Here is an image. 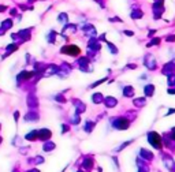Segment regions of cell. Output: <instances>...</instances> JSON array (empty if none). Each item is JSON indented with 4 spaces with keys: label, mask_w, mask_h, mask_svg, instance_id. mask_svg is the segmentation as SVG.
<instances>
[{
    "label": "cell",
    "mask_w": 175,
    "mask_h": 172,
    "mask_svg": "<svg viewBox=\"0 0 175 172\" xmlns=\"http://www.w3.org/2000/svg\"><path fill=\"white\" fill-rule=\"evenodd\" d=\"M130 143H133V139H130V141H126V142H123L120 146H118V147H115V152H122L125 147H127Z\"/></svg>",
    "instance_id": "obj_33"
},
{
    "label": "cell",
    "mask_w": 175,
    "mask_h": 172,
    "mask_svg": "<svg viewBox=\"0 0 175 172\" xmlns=\"http://www.w3.org/2000/svg\"><path fill=\"white\" fill-rule=\"evenodd\" d=\"M166 41H175V36H168V37H166Z\"/></svg>",
    "instance_id": "obj_45"
},
{
    "label": "cell",
    "mask_w": 175,
    "mask_h": 172,
    "mask_svg": "<svg viewBox=\"0 0 175 172\" xmlns=\"http://www.w3.org/2000/svg\"><path fill=\"white\" fill-rule=\"evenodd\" d=\"M56 149V143L52 141H45L43 143V150L45 152V153H49V152H52V150H55Z\"/></svg>",
    "instance_id": "obj_15"
},
{
    "label": "cell",
    "mask_w": 175,
    "mask_h": 172,
    "mask_svg": "<svg viewBox=\"0 0 175 172\" xmlns=\"http://www.w3.org/2000/svg\"><path fill=\"white\" fill-rule=\"evenodd\" d=\"M26 172H40V169H37V168H31V169H29V171Z\"/></svg>",
    "instance_id": "obj_47"
},
{
    "label": "cell",
    "mask_w": 175,
    "mask_h": 172,
    "mask_svg": "<svg viewBox=\"0 0 175 172\" xmlns=\"http://www.w3.org/2000/svg\"><path fill=\"white\" fill-rule=\"evenodd\" d=\"M163 163H164V165H166L167 169L175 171V161L172 160V157H171L170 154H164V156H163Z\"/></svg>",
    "instance_id": "obj_12"
},
{
    "label": "cell",
    "mask_w": 175,
    "mask_h": 172,
    "mask_svg": "<svg viewBox=\"0 0 175 172\" xmlns=\"http://www.w3.org/2000/svg\"><path fill=\"white\" fill-rule=\"evenodd\" d=\"M146 139H148L149 145L153 149H157V150H162L163 149V138L159 133H156V131H149L146 134Z\"/></svg>",
    "instance_id": "obj_1"
},
{
    "label": "cell",
    "mask_w": 175,
    "mask_h": 172,
    "mask_svg": "<svg viewBox=\"0 0 175 172\" xmlns=\"http://www.w3.org/2000/svg\"><path fill=\"white\" fill-rule=\"evenodd\" d=\"M103 104L106 105V108H115L118 105V98L114 96H107V97H104Z\"/></svg>",
    "instance_id": "obj_13"
},
{
    "label": "cell",
    "mask_w": 175,
    "mask_h": 172,
    "mask_svg": "<svg viewBox=\"0 0 175 172\" xmlns=\"http://www.w3.org/2000/svg\"><path fill=\"white\" fill-rule=\"evenodd\" d=\"M19 116H21V113H19V111H15V112H14V120H15V123H18V120H19Z\"/></svg>",
    "instance_id": "obj_39"
},
{
    "label": "cell",
    "mask_w": 175,
    "mask_h": 172,
    "mask_svg": "<svg viewBox=\"0 0 175 172\" xmlns=\"http://www.w3.org/2000/svg\"><path fill=\"white\" fill-rule=\"evenodd\" d=\"M69 130H70V126H69V124L63 123V124H62V134H66V133H67Z\"/></svg>",
    "instance_id": "obj_38"
},
{
    "label": "cell",
    "mask_w": 175,
    "mask_h": 172,
    "mask_svg": "<svg viewBox=\"0 0 175 172\" xmlns=\"http://www.w3.org/2000/svg\"><path fill=\"white\" fill-rule=\"evenodd\" d=\"M111 124L115 130H127L130 127V119L126 116H118L111 119Z\"/></svg>",
    "instance_id": "obj_2"
},
{
    "label": "cell",
    "mask_w": 175,
    "mask_h": 172,
    "mask_svg": "<svg viewBox=\"0 0 175 172\" xmlns=\"http://www.w3.org/2000/svg\"><path fill=\"white\" fill-rule=\"evenodd\" d=\"M172 113H175V108H170L168 109V112L164 115V116H170V115H172Z\"/></svg>",
    "instance_id": "obj_41"
},
{
    "label": "cell",
    "mask_w": 175,
    "mask_h": 172,
    "mask_svg": "<svg viewBox=\"0 0 175 172\" xmlns=\"http://www.w3.org/2000/svg\"><path fill=\"white\" fill-rule=\"evenodd\" d=\"M19 150H21V153L26 154V153H27V150H29V147H22V146H21V149H19Z\"/></svg>",
    "instance_id": "obj_44"
},
{
    "label": "cell",
    "mask_w": 175,
    "mask_h": 172,
    "mask_svg": "<svg viewBox=\"0 0 175 172\" xmlns=\"http://www.w3.org/2000/svg\"><path fill=\"white\" fill-rule=\"evenodd\" d=\"M34 77V71H27V70H23L17 75V82L21 83V82H25V81H29L30 78Z\"/></svg>",
    "instance_id": "obj_7"
},
{
    "label": "cell",
    "mask_w": 175,
    "mask_h": 172,
    "mask_svg": "<svg viewBox=\"0 0 175 172\" xmlns=\"http://www.w3.org/2000/svg\"><path fill=\"white\" fill-rule=\"evenodd\" d=\"M77 172H85V171H82V169H79V171H77Z\"/></svg>",
    "instance_id": "obj_51"
},
{
    "label": "cell",
    "mask_w": 175,
    "mask_h": 172,
    "mask_svg": "<svg viewBox=\"0 0 175 172\" xmlns=\"http://www.w3.org/2000/svg\"><path fill=\"white\" fill-rule=\"evenodd\" d=\"M138 157L141 160H145V161H150V160H153V153L150 150H148V149L141 147L140 152H138Z\"/></svg>",
    "instance_id": "obj_11"
},
{
    "label": "cell",
    "mask_w": 175,
    "mask_h": 172,
    "mask_svg": "<svg viewBox=\"0 0 175 172\" xmlns=\"http://www.w3.org/2000/svg\"><path fill=\"white\" fill-rule=\"evenodd\" d=\"M77 30V26L75 25H70V23H67L64 27H63V33H74V31Z\"/></svg>",
    "instance_id": "obj_29"
},
{
    "label": "cell",
    "mask_w": 175,
    "mask_h": 172,
    "mask_svg": "<svg viewBox=\"0 0 175 172\" xmlns=\"http://www.w3.org/2000/svg\"><path fill=\"white\" fill-rule=\"evenodd\" d=\"M13 27V19H6L3 23H1V29L4 31H7L8 29H11Z\"/></svg>",
    "instance_id": "obj_28"
},
{
    "label": "cell",
    "mask_w": 175,
    "mask_h": 172,
    "mask_svg": "<svg viewBox=\"0 0 175 172\" xmlns=\"http://www.w3.org/2000/svg\"><path fill=\"white\" fill-rule=\"evenodd\" d=\"M83 30L86 33V36H90V37H96V29H94L92 25L88 23L85 27H83Z\"/></svg>",
    "instance_id": "obj_25"
},
{
    "label": "cell",
    "mask_w": 175,
    "mask_h": 172,
    "mask_svg": "<svg viewBox=\"0 0 175 172\" xmlns=\"http://www.w3.org/2000/svg\"><path fill=\"white\" fill-rule=\"evenodd\" d=\"M122 93H123V97H127V98H131L133 96H134V87L130 85H127L123 87V90H122Z\"/></svg>",
    "instance_id": "obj_21"
},
{
    "label": "cell",
    "mask_w": 175,
    "mask_h": 172,
    "mask_svg": "<svg viewBox=\"0 0 175 172\" xmlns=\"http://www.w3.org/2000/svg\"><path fill=\"white\" fill-rule=\"evenodd\" d=\"M163 71V74H166L167 77L168 75H171V74H174V71H175V64L171 61V63H167L166 66H164V68L162 70Z\"/></svg>",
    "instance_id": "obj_19"
},
{
    "label": "cell",
    "mask_w": 175,
    "mask_h": 172,
    "mask_svg": "<svg viewBox=\"0 0 175 172\" xmlns=\"http://www.w3.org/2000/svg\"><path fill=\"white\" fill-rule=\"evenodd\" d=\"M56 36L57 33L56 31H49V34H47V41H48V44H55V41H56Z\"/></svg>",
    "instance_id": "obj_27"
},
{
    "label": "cell",
    "mask_w": 175,
    "mask_h": 172,
    "mask_svg": "<svg viewBox=\"0 0 175 172\" xmlns=\"http://www.w3.org/2000/svg\"><path fill=\"white\" fill-rule=\"evenodd\" d=\"M107 77H104V78H101V79H99V81H96V82H93L92 85L89 86V89H94V87H97V86H100L101 83H104V82H107Z\"/></svg>",
    "instance_id": "obj_32"
},
{
    "label": "cell",
    "mask_w": 175,
    "mask_h": 172,
    "mask_svg": "<svg viewBox=\"0 0 175 172\" xmlns=\"http://www.w3.org/2000/svg\"><path fill=\"white\" fill-rule=\"evenodd\" d=\"M94 126H96V123H94L93 120H86V123H85V126H83V130L86 131L88 134H90V133L93 131Z\"/></svg>",
    "instance_id": "obj_24"
},
{
    "label": "cell",
    "mask_w": 175,
    "mask_h": 172,
    "mask_svg": "<svg viewBox=\"0 0 175 172\" xmlns=\"http://www.w3.org/2000/svg\"><path fill=\"white\" fill-rule=\"evenodd\" d=\"M155 33H156V30H150L148 36H149V37H153V34H155Z\"/></svg>",
    "instance_id": "obj_48"
},
{
    "label": "cell",
    "mask_w": 175,
    "mask_h": 172,
    "mask_svg": "<svg viewBox=\"0 0 175 172\" xmlns=\"http://www.w3.org/2000/svg\"><path fill=\"white\" fill-rule=\"evenodd\" d=\"M59 71V67L55 66V64H49V66H47V67L44 68L43 71V77H51V75H55L57 74Z\"/></svg>",
    "instance_id": "obj_14"
},
{
    "label": "cell",
    "mask_w": 175,
    "mask_h": 172,
    "mask_svg": "<svg viewBox=\"0 0 175 172\" xmlns=\"http://www.w3.org/2000/svg\"><path fill=\"white\" fill-rule=\"evenodd\" d=\"M167 93H168V94H175V86L174 87H168V89H167Z\"/></svg>",
    "instance_id": "obj_42"
},
{
    "label": "cell",
    "mask_w": 175,
    "mask_h": 172,
    "mask_svg": "<svg viewBox=\"0 0 175 172\" xmlns=\"http://www.w3.org/2000/svg\"><path fill=\"white\" fill-rule=\"evenodd\" d=\"M51 137H52V131H51L49 129H41V130H38V139L40 141H49L51 139Z\"/></svg>",
    "instance_id": "obj_10"
},
{
    "label": "cell",
    "mask_w": 175,
    "mask_h": 172,
    "mask_svg": "<svg viewBox=\"0 0 175 172\" xmlns=\"http://www.w3.org/2000/svg\"><path fill=\"white\" fill-rule=\"evenodd\" d=\"M25 139L29 142H33V141H36V139H38V130H31V131H29L25 135Z\"/></svg>",
    "instance_id": "obj_17"
},
{
    "label": "cell",
    "mask_w": 175,
    "mask_h": 172,
    "mask_svg": "<svg viewBox=\"0 0 175 172\" xmlns=\"http://www.w3.org/2000/svg\"><path fill=\"white\" fill-rule=\"evenodd\" d=\"M160 41H162V40H160L159 37H156V38H152V41H149V43L146 44V47H148V48H150V47H156V45H159V44H160Z\"/></svg>",
    "instance_id": "obj_35"
},
{
    "label": "cell",
    "mask_w": 175,
    "mask_h": 172,
    "mask_svg": "<svg viewBox=\"0 0 175 172\" xmlns=\"http://www.w3.org/2000/svg\"><path fill=\"white\" fill-rule=\"evenodd\" d=\"M3 34H4V30H3V29H0V36H3Z\"/></svg>",
    "instance_id": "obj_49"
},
{
    "label": "cell",
    "mask_w": 175,
    "mask_h": 172,
    "mask_svg": "<svg viewBox=\"0 0 175 172\" xmlns=\"http://www.w3.org/2000/svg\"><path fill=\"white\" fill-rule=\"evenodd\" d=\"M94 165V163H93V159L90 157V156H85L83 157V160H82V171H85V172H90L92 171V168H93Z\"/></svg>",
    "instance_id": "obj_8"
},
{
    "label": "cell",
    "mask_w": 175,
    "mask_h": 172,
    "mask_svg": "<svg viewBox=\"0 0 175 172\" xmlns=\"http://www.w3.org/2000/svg\"><path fill=\"white\" fill-rule=\"evenodd\" d=\"M126 68H129V70H136V68H137V64H127Z\"/></svg>",
    "instance_id": "obj_43"
},
{
    "label": "cell",
    "mask_w": 175,
    "mask_h": 172,
    "mask_svg": "<svg viewBox=\"0 0 175 172\" xmlns=\"http://www.w3.org/2000/svg\"><path fill=\"white\" fill-rule=\"evenodd\" d=\"M107 47H108V49H110V52L112 53V55H116L118 53V48L114 45L112 43H110V41H107Z\"/></svg>",
    "instance_id": "obj_34"
},
{
    "label": "cell",
    "mask_w": 175,
    "mask_h": 172,
    "mask_svg": "<svg viewBox=\"0 0 175 172\" xmlns=\"http://www.w3.org/2000/svg\"><path fill=\"white\" fill-rule=\"evenodd\" d=\"M144 94H145V97H152V96L155 94V85L149 83V85L145 86L144 87Z\"/></svg>",
    "instance_id": "obj_22"
},
{
    "label": "cell",
    "mask_w": 175,
    "mask_h": 172,
    "mask_svg": "<svg viewBox=\"0 0 175 172\" xmlns=\"http://www.w3.org/2000/svg\"><path fill=\"white\" fill-rule=\"evenodd\" d=\"M123 33H125L127 37H133V36H134V31H131V30H125Z\"/></svg>",
    "instance_id": "obj_40"
},
{
    "label": "cell",
    "mask_w": 175,
    "mask_h": 172,
    "mask_svg": "<svg viewBox=\"0 0 175 172\" xmlns=\"http://www.w3.org/2000/svg\"><path fill=\"white\" fill-rule=\"evenodd\" d=\"M57 22L60 25H67L69 23V17H67V14L66 12H62L59 17H57Z\"/></svg>",
    "instance_id": "obj_26"
},
{
    "label": "cell",
    "mask_w": 175,
    "mask_h": 172,
    "mask_svg": "<svg viewBox=\"0 0 175 172\" xmlns=\"http://www.w3.org/2000/svg\"><path fill=\"white\" fill-rule=\"evenodd\" d=\"M167 83H168L170 87H174L175 86V74L168 75V78H167Z\"/></svg>",
    "instance_id": "obj_36"
},
{
    "label": "cell",
    "mask_w": 175,
    "mask_h": 172,
    "mask_svg": "<svg viewBox=\"0 0 175 172\" xmlns=\"http://www.w3.org/2000/svg\"><path fill=\"white\" fill-rule=\"evenodd\" d=\"M60 53L77 57V56H79V53H81V49H79V47H77L74 44H70V45H63L62 48H60Z\"/></svg>",
    "instance_id": "obj_4"
},
{
    "label": "cell",
    "mask_w": 175,
    "mask_h": 172,
    "mask_svg": "<svg viewBox=\"0 0 175 172\" xmlns=\"http://www.w3.org/2000/svg\"><path fill=\"white\" fill-rule=\"evenodd\" d=\"M23 120L27 123H37L38 120H40V115H38V112L37 111H34V109H30L29 112H26L25 113V116H23Z\"/></svg>",
    "instance_id": "obj_6"
},
{
    "label": "cell",
    "mask_w": 175,
    "mask_h": 172,
    "mask_svg": "<svg viewBox=\"0 0 175 172\" xmlns=\"http://www.w3.org/2000/svg\"><path fill=\"white\" fill-rule=\"evenodd\" d=\"M0 130H1V123H0Z\"/></svg>",
    "instance_id": "obj_52"
},
{
    "label": "cell",
    "mask_w": 175,
    "mask_h": 172,
    "mask_svg": "<svg viewBox=\"0 0 175 172\" xmlns=\"http://www.w3.org/2000/svg\"><path fill=\"white\" fill-rule=\"evenodd\" d=\"M53 100L56 101V103H60V104H64L67 100H66V97L63 96V93H59V94H55L53 96Z\"/></svg>",
    "instance_id": "obj_30"
},
{
    "label": "cell",
    "mask_w": 175,
    "mask_h": 172,
    "mask_svg": "<svg viewBox=\"0 0 175 172\" xmlns=\"http://www.w3.org/2000/svg\"><path fill=\"white\" fill-rule=\"evenodd\" d=\"M141 17H142V12L141 11H134L131 14V18L133 19H138V18H141Z\"/></svg>",
    "instance_id": "obj_37"
},
{
    "label": "cell",
    "mask_w": 175,
    "mask_h": 172,
    "mask_svg": "<svg viewBox=\"0 0 175 172\" xmlns=\"http://www.w3.org/2000/svg\"><path fill=\"white\" fill-rule=\"evenodd\" d=\"M1 142H3V138H1V137H0V143H1Z\"/></svg>",
    "instance_id": "obj_50"
},
{
    "label": "cell",
    "mask_w": 175,
    "mask_h": 172,
    "mask_svg": "<svg viewBox=\"0 0 175 172\" xmlns=\"http://www.w3.org/2000/svg\"><path fill=\"white\" fill-rule=\"evenodd\" d=\"M77 64H78V70L82 73H92L93 71V64L90 63V59L88 56H79L77 59Z\"/></svg>",
    "instance_id": "obj_3"
},
{
    "label": "cell",
    "mask_w": 175,
    "mask_h": 172,
    "mask_svg": "<svg viewBox=\"0 0 175 172\" xmlns=\"http://www.w3.org/2000/svg\"><path fill=\"white\" fill-rule=\"evenodd\" d=\"M103 101H104L103 93L97 92V93H93V94H92V103H93V104H103Z\"/></svg>",
    "instance_id": "obj_20"
},
{
    "label": "cell",
    "mask_w": 175,
    "mask_h": 172,
    "mask_svg": "<svg viewBox=\"0 0 175 172\" xmlns=\"http://www.w3.org/2000/svg\"><path fill=\"white\" fill-rule=\"evenodd\" d=\"M70 123H71V124H79V123H81V115L74 113L73 116L70 117Z\"/></svg>",
    "instance_id": "obj_31"
},
{
    "label": "cell",
    "mask_w": 175,
    "mask_h": 172,
    "mask_svg": "<svg viewBox=\"0 0 175 172\" xmlns=\"http://www.w3.org/2000/svg\"><path fill=\"white\" fill-rule=\"evenodd\" d=\"M146 103H148L146 97H137V98L133 100V104H134V107H137V108H142V107H145Z\"/></svg>",
    "instance_id": "obj_18"
},
{
    "label": "cell",
    "mask_w": 175,
    "mask_h": 172,
    "mask_svg": "<svg viewBox=\"0 0 175 172\" xmlns=\"http://www.w3.org/2000/svg\"><path fill=\"white\" fill-rule=\"evenodd\" d=\"M170 135H171V138H172V141L175 142V129H172V130H171V134H170Z\"/></svg>",
    "instance_id": "obj_46"
},
{
    "label": "cell",
    "mask_w": 175,
    "mask_h": 172,
    "mask_svg": "<svg viewBox=\"0 0 175 172\" xmlns=\"http://www.w3.org/2000/svg\"><path fill=\"white\" fill-rule=\"evenodd\" d=\"M73 105L75 108V113H78V115H81V113H83L86 111V104L83 101H81L79 98H74L73 100Z\"/></svg>",
    "instance_id": "obj_9"
},
{
    "label": "cell",
    "mask_w": 175,
    "mask_h": 172,
    "mask_svg": "<svg viewBox=\"0 0 175 172\" xmlns=\"http://www.w3.org/2000/svg\"><path fill=\"white\" fill-rule=\"evenodd\" d=\"M44 161H45V159L43 156H40V154H37L34 159H29V163L34 164V165H41V164H44Z\"/></svg>",
    "instance_id": "obj_23"
},
{
    "label": "cell",
    "mask_w": 175,
    "mask_h": 172,
    "mask_svg": "<svg viewBox=\"0 0 175 172\" xmlns=\"http://www.w3.org/2000/svg\"><path fill=\"white\" fill-rule=\"evenodd\" d=\"M27 107H29L30 109H36L38 107V101H37V97H36V96L30 94V96L27 97Z\"/></svg>",
    "instance_id": "obj_16"
},
{
    "label": "cell",
    "mask_w": 175,
    "mask_h": 172,
    "mask_svg": "<svg viewBox=\"0 0 175 172\" xmlns=\"http://www.w3.org/2000/svg\"><path fill=\"white\" fill-rule=\"evenodd\" d=\"M144 66L148 70H150V71H155L157 68V61L156 59H155V56L150 55V53H148V55H145L144 57Z\"/></svg>",
    "instance_id": "obj_5"
}]
</instances>
